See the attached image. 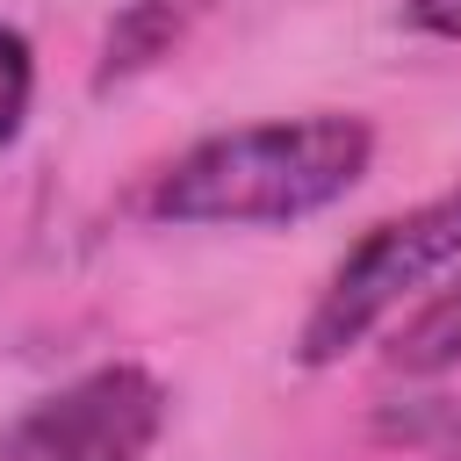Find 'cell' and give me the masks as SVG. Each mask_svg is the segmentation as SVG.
<instances>
[{
  "instance_id": "obj_5",
  "label": "cell",
  "mask_w": 461,
  "mask_h": 461,
  "mask_svg": "<svg viewBox=\"0 0 461 461\" xmlns=\"http://www.w3.org/2000/svg\"><path fill=\"white\" fill-rule=\"evenodd\" d=\"M389 367L396 375H447V367H461V274L403 317V331L389 339Z\"/></svg>"
},
{
  "instance_id": "obj_4",
  "label": "cell",
  "mask_w": 461,
  "mask_h": 461,
  "mask_svg": "<svg viewBox=\"0 0 461 461\" xmlns=\"http://www.w3.org/2000/svg\"><path fill=\"white\" fill-rule=\"evenodd\" d=\"M209 14V0H122V14L108 22V43H101V65H94V86L108 94L115 79H137L151 72L158 58H173V43Z\"/></svg>"
},
{
  "instance_id": "obj_2",
  "label": "cell",
  "mask_w": 461,
  "mask_h": 461,
  "mask_svg": "<svg viewBox=\"0 0 461 461\" xmlns=\"http://www.w3.org/2000/svg\"><path fill=\"white\" fill-rule=\"evenodd\" d=\"M454 259H461V187H447V194H432V202L375 223V230L331 267V281H324V295H317V310H310V324H303V346H295L303 367L346 360L396 303H411V295H418L432 274H447Z\"/></svg>"
},
{
  "instance_id": "obj_3",
  "label": "cell",
  "mask_w": 461,
  "mask_h": 461,
  "mask_svg": "<svg viewBox=\"0 0 461 461\" xmlns=\"http://www.w3.org/2000/svg\"><path fill=\"white\" fill-rule=\"evenodd\" d=\"M166 432V389L137 360L86 367L0 425V461H144Z\"/></svg>"
},
{
  "instance_id": "obj_7",
  "label": "cell",
  "mask_w": 461,
  "mask_h": 461,
  "mask_svg": "<svg viewBox=\"0 0 461 461\" xmlns=\"http://www.w3.org/2000/svg\"><path fill=\"white\" fill-rule=\"evenodd\" d=\"M403 22H411L418 36L461 43V0H403Z\"/></svg>"
},
{
  "instance_id": "obj_6",
  "label": "cell",
  "mask_w": 461,
  "mask_h": 461,
  "mask_svg": "<svg viewBox=\"0 0 461 461\" xmlns=\"http://www.w3.org/2000/svg\"><path fill=\"white\" fill-rule=\"evenodd\" d=\"M29 94H36L29 36L0 22V144H14V137H22V122H29Z\"/></svg>"
},
{
  "instance_id": "obj_1",
  "label": "cell",
  "mask_w": 461,
  "mask_h": 461,
  "mask_svg": "<svg viewBox=\"0 0 461 461\" xmlns=\"http://www.w3.org/2000/svg\"><path fill=\"white\" fill-rule=\"evenodd\" d=\"M367 158H375V130L360 115H288V122L216 130L158 173L151 216L158 223H230V230L295 223V216H317L339 194H353Z\"/></svg>"
},
{
  "instance_id": "obj_8",
  "label": "cell",
  "mask_w": 461,
  "mask_h": 461,
  "mask_svg": "<svg viewBox=\"0 0 461 461\" xmlns=\"http://www.w3.org/2000/svg\"><path fill=\"white\" fill-rule=\"evenodd\" d=\"M447 461H461V439H454V454H447Z\"/></svg>"
}]
</instances>
